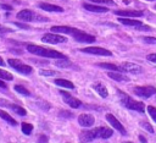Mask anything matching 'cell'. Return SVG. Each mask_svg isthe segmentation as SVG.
Returning a JSON list of instances; mask_svg holds the SVG:
<instances>
[{
  "label": "cell",
  "mask_w": 156,
  "mask_h": 143,
  "mask_svg": "<svg viewBox=\"0 0 156 143\" xmlns=\"http://www.w3.org/2000/svg\"><path fill=\"white\" fill-rule=\"evenodd\" d=\"M60 116H65L66 119H71L73 115H72L71 112H68V111H61V112H60Z\"/></svg>",
  "instance_id": "cell-37"
},
{
  "label": "cell",
  "mask_w": 156,
  "mask_h": 143,
  "mask_svg": "<svg viewBox=\"0 0 156 143\" xmlns=\"http://www.w3.org/2000/svg\"><path fill=\"white\" fill-rule=\"evenodd\" d=\"M27 50L34 55L38 56H43V57H49V59H61L65 57V55L60 51H56L54 49H49V48H44V46H39L35 44H28L27 45Z\"/></svg>",
  "instance_id": "cell-1"
},
{
  "label": "cell",
  "mask_w": 156,
  "mask_h": 143,
  "mask_svg": "<svg viewBox=\"0 0 156 143\" xmlns=\"http://www.w3.org/2000/svg\"><path fill=\"white\" fill-rule=\"evenodd\" d=\"M72 37L79 42V43H94L95 42V37L91 35V34H88L83 31H79V29H76L74 33L72 34Z\"/></svg>",
  "instance_id": "cell-6"
},
{
  "label": "cell",
  "mask_w": 156,
  "mask_h": 143,
  "mask_svg": "<svg viewBox=\"0 0 156 143\" xmlns=\"http://www.w3.org/2000/svg\"><path fill=\"white\" fill-rule=\"evenodd\" d=\"M146 59H147L149 61H151V62H156V54H149V55L146 56Z\"/></svg>",
  "instance_id": "cell-38"
},
{
  "label": "cell",
  "mask_w": 156,
  "mask_h": 143,
  "mask_svg": "<svg viewBox=\"0 0 156 143\" xmlns=\"http://www.w3.org/2000/svg\"><path fill=\"white\" fill-rule=\"evenodd\" d=\"M147 111H149V114H150V116L152 117V120L156 122V108H154V106H147Z\"/></svg>",
  "instance_id": "cell-31"
},
{
  "label": "cell",
  "mask_w": 156,
  "mask_h": 143,
  "mask_svg": "<svg viewBox=\"0 0 156 143\" xmlns=\"http://www.w3.org/2000/svg\"><path fill=\"white\" fill-rule=\"evenodd\" d=\"M121 104L127 108V109H130V110H136L139 112H144L145 111V105L141 103V101H136L134 99H132L128 95H122L121 98Z\"/></svg>",
  "instance_id": "cell-2"
},
{
  "label": "cell",
  "mask_w": 156,
  "mask_h": 143,
  "mask_svg": "<svg viewBox=\"0 0 156 143\" xmlns=\"http://www.w3.org/2000/svg\"><path fill=\"white\" fill-rule=\"evenodd\" d=\"M38 6L41 10L49 11V12H63V9L61 6H57V5H54V4H49V2H40Z\"/></svg>",
  "instance_id": "cell-15"
},
{
  "label": "cell",
  "mask_w": 156,
  "mask_h": 143,
  "mask_svg": "<svg viewBox=\"0 0 156 143\" xmlns=\"http://www.w3.org/2000/svg\"><path fill=\"white\" fill-rule=\"evenodd\" d=\"M41 40L44 43H49V44H58V43H65L67 39L63 35L60 34H55V33H46L41 37Z\"/></svg>",
  "instance_id": "cell-7"
},
{
  "label": "cell",
  "mask_w": 156,
  "mask_h": 143,
  "mask_svg": "<svg viewBox=\"0 0 156 143\" xmlns=\"http://www.w3.org/2000/svg\"><path fill=\"white\" fill-rule=\"evenodd\" d=\"M140 126H141L144 130H147L150 133H154V128L151 127L150 123H147V122H140Z\"/></svg>",
  "instance_id": "cell-34"
},
{
  "label": "cell",
  "mask_w": 156,
  "mask_h": 143,
  "mask_svg": "<svg viewBox=\"0 0 156 143\" xmlns=\"http://www.w3.org/2000/svg\"><path fill=\"white\" fill-rule=\"evenodd\" d=\"M21 126H22V132H23L24 134H30V133H32V131H33V126H32L30 123L23 122Z\"/></svg>",
  "instance_id": "cell-28"
},
{
  "label": "cell",
  "mask_w": 156,
  "mask_h": 143,
  "mask_svg": "<svg viewBox=\"0 0 156 143\" xmlns=\"http://www.w3.org/2000/svg\"><path fill=\"white\" fill-rule=\"evenodd\" d=\"M4 65H5V62H4V60L0 57V66H4Z\"/></svg>",
  "instance_id": "cell-45"
},
{
  "label": "cell",
  "mask_w": 156,
  "mask_h": 143,
  "mask_svg": "<svg viewBox=\"0 0 156 143\" xmlns=\"http://www.w3.org/2000/svg\"><path fill=\"white\" fill-rule=\"evenodd\" d=\"M11 32H13L11 28H9V27H5V26L0 24V35H5V34L11 33Z\"/></svg>",
  "instance_id": "cell-30"
},
{
  "label": "cell",
  "mask_w": 156,
  "mask_h": 143,
  "mask_svg": "<svg viewBox=\"0 0 156 143\" xmlns=\"http://www.w3.org/2000/svg\"><path fill=\"white\" fill-rule=\"evenodd\" d=\"M39 73L41 76H55L56 75V72L55 71H51V70H40Z\"/></svg>",
  "instance_id": "cell-33"
},
{
  "label": "cell",
  "mask_w": 156,
  "mask_h": 143,
  "mask_svg": "<svg viewBox=\"0 0 156 143\" xmlns=\"http://www.w3.org/2000/svg\"><path fill=\"white\" fill-rule=\"evenodd\" d=\"M95 138H98L96 128L89 130V131H83V132L80 133V139H82L83 142H91V141H94Z\"/></svg>",
  "instance_id": "cell-16"
},
{
  "label": "cell",
  "mask_w": 156,
  "mask_h": 143,
  "mask_svg": "<svg viewBox=\"0 0 156 143\" xmlns=\"http://www.w3.org/2000/svg\"><path fill=\"white\" fill-rule=\"evenodd\" d=\"M124 143H132V142H124Z\"/></svg>",
  "instance_id": "cell-46"
},
{
  "label": "cell",
  "mask_w": 156,
  "mask_h": 143,
  "mask_svg": "<svg viewBox=\"0 0 156 143\" xmlns=\"http://www.w3.org/2000/svg\"><path fill=\"white\" fill-rule=\"evenodd\" d=\"M145 43H149V44H156V38L154 37H143L141 38Z\"/></svg>",
  "instance_id": "cell-36"
},
{
  "label": "cell",
  "mask_w": 156,
  "mask_h": 143,
  "mask_svg": "<svg viewBox=\"0 0 156 143\" xmlns=\"http://www.w3.org/2000/svg\"><path fill=\"white\" fill-rule=\"evenodd\" d=\"M82 53H88V54H93V55H102V56H111L112 53L107 49L100 48V46H88V48H83L80 49Z\"/></svg>",
  "instance_id": "cell-8"
},
{
  "label": "cell",
  "mask_w": 156,
  "mask_h": 143,
  "mask_svg": "<svg viewBox=\"0 0 156 143\" xmlns=\"http://www.w3.org/2000/svg\"><path fill=\"white\" fill-rule=\"evenodd\" d=\"M15 90L17 92V93H20V94H22V95H30V93H29V90L27 89V88H24L23 86H20V84H16L15 87Z\"/></svg>",
  "instance_id": "cell-27"
},
{
  "label": "cell",
  "mask_w": 156,
  "mask_h": 143,
  "mask_svg": "<svg viewBox=\"0 0 156 143\" xmlns=\"http://www.w3.org/2000/svg\"><path fill=\"white\" fill-rule=\"evenodd\" d=\"M77 28L73 27H68V26H52L51 27V32H56V33H65V34H73L74 31Z\"/></svg>",
  "instance_id": "cell-17"
},
{
  "label": "cell",
  "mask_w": 156,
  "mask_h": 143,
  "mask_svg": "<svg viewBox=\"0 0 156 143\" xmlns=\"http://www.w3.org/2000/svg\"><path fill=\"white\" fill-rule=\"evenodd\" d=\"M118 21H119L122 24H126V26H133V27H138V26L141 24L140 21H138V20H132V18H128V17H119Z\"/></svg>",
  "instance_id": "cell-21"
},
{
  "label": "cell",
  "mask_w": 156,
  "mask_h": 143,
  "mask_svg": "<svg viewBox=\"0 0 156 143\" xmlns=\"http://www.w3.org/2000/svg\"><path fill=\"white\" fill-rule=\"evenodd\" d=\"M7 62H9V65L12 66L17 72H20V73H22V75H29V73H32V71H33V68H32L29 65H26V64L21 62L18 59H9Z\"/></svg>",
  "instance_id": "cell-4"
},
{
  "label": "cell",
  "mask_w": 156,
  "mask_h": 143,
  "mask_svg": "<svg viewBox=\"0 0 156 143\" xmlns=\"http://www.w3.org/2000/svg\"><path fill=\"white\" fill-rule=\"evenodd\" d=\"M136 29H139V31H150L151 28H150L149 26H143V24H140V26L136 27Z\"/></svg>",
  "instance_id": "cell-41"
},
{
  "label": "cell",
  "mask_w": 156,
  "mask_h": 143,
  "mask_svg": "<svg viewBox=\"0 0 156 143\" xmlns=\"http://www.w3.org/2000/svg\"><path fill=\"white\" fill-rule=\"evenodd\" d=\"M99 67H102V68H106V70H111V71H117V72H122V67L119 66H116L113 64H107V62H101V64H98Z\"/></svg>",
  "instance_id": "cell-23"
},
{
  "label": "cell",
  "mask_w": 156,
  "mask_h": 143,
  "mask_svg": "<svg viewBox=\"0 0 156 143\" xmlns=\"http://www.w3.org/2000/svg\"><path fill=\"white\" fill-rule=\"evenodd\" d=\"M113 13L121 17H141L144 15L143 11H136V10H116Z\"/></svg>",
  "instance_id": "cell-12"
},
{
  "label": "cell",
  "mask_w": 156,
  "mask_h": 143,
  "mask_svg": "<svg viewBox=\"0 0 156 143\" xmlns=\"http://www.w3.org/2000/svg\"><path fill=\"white\" fill-rule=\"evenodd\" d=\"M0 6H1L2 9H5V10H9V11L12 10V6H10V5H4V4H1Z\"/></svg>",
  "instance_id": "cell-42"
},
{
  "label": "cell",
  "mask_w": 156,
  "mask_h": 143,
  "mask_svg": "<svg viewBox=\"0 0 156 143\" xmlns=\"http://www.w3.org/2000/svg\"><path fill=\"white\" fill-rule=\"evenodd\" d=\"M94 117L89 114H82L78 116V123L83 127H90L94 125Z\"/></svg>",
  "instance_id": "cell-14"
},
{
  "label": "cell",
  "mask_w": 156,
  "mask_h": 143,
  "mask_svg": "<svg viewBox=\"0 0 156 143\" xmlns=\"http://www.w3.org/2000/svg\"><path fill=\"white\" fill-rule=\"evenodd\" d=\"M155 9H156V6H155Z\"/></svg>",
  "instance_id": "cell-48"
},
{
  "label": "cell",
  "mask_w": 156,
  "mask_h": 143,
  "mask_svg": "<svg viewBox=\"0 0 156 143\" xmlns=\"http://www.w3.org/2000/svg\"><path fill=\"white\" fill-rule=\"evenodd\" d=\"M93 88H94V90L95 92H98V94L101 97V98H107V95H108V92H107V88L102 84V83H95V84H93Z\"/></svg>",
  "instance_id": "cell-20"
},
{
  "label": "cell",
  "mask_w": 156,
  "mask_h": 143,
  "mask_svg": "<svg viewBox=\"0 0 156 143\" xmlns=\"http://www.w3.org/2000/svg\"><path fill=\"white\" fill-rule=\"evenodd\" d=\"M0 106L10 108L12 111H15L17 115H21V116H26V114H27L24 108H22L20 105H16V104H12V103H9L7 100H4V99H0Z\"/></svg>",
  "instance_id": "cell-10"
},
{
  "label": "cell",
  "mask_w": 156,
  "mask_h": 143,
  "mask_svg": "<svg viewBox=\"0 0 156 143\" xmlns=\"http://www.w3.org/2000/svg\"><path fill=\"white\" fill-rule=\"evenodd\" d=\"M133 93L136 94L138 97H141V98L147 99V98H150L151 95L156 94V88L152 87V86H145V87L138 86V87H134V88H133Z\"/></svg>",
  "instance_id": "cell-5"
},
{
  "label": "cell",
  "mask_w": 156,
  "mask_h": 143,
  "mask_svg": "<svg viewBox=\"0 0 156 143\" xmlns=\"http://www.w3.org/2000/svg\"><path fill=\"white\" fill-rule=\"evenodd\" d=\"M96 132H98V138H104V139L110 138L113 133V131L108 127H98Z\"/></svg>",
  "instance_id": "cell-19"
},
{
  "label": "cell",
  "mask_w": 156,
  "mask_h": 143,
  "mask_svg": "<svg viewBox=\"0 0 156 143\" xmlns=\"http://www.w3.org/2000/svg\"><path fill=\"white\" fill-rule=\"evenodd\" d=\"M0 88H7V86H6V83H5V81H2L1 78H0Z\"/></svg>",
  "instance_id": "cell-43"
},
{
  "label": "cell",
  "mask_w": 156,
  "mask_h": 143,
  "mask_svg": "<svg viewBox=\"0 0 156 143\" xmlns=\"http://www.w3.org/2000/svg\"><path fill=\"white\" fill-rule=\"evenodd\" d=\"M55 84L60 86V87H63V88H68V89H74V84L67 79H62V78H58V79H55Z\"/></svg>",
  "instance_id": "cell-22"
},
{
  "label": "cell",
  "mask_w": 156,
  "mask_h": 143,
  "mask_svg": "<svg viewBox=\"0 0 156 143\" xmlns=\"http://www.w3.org/2000/svg\"><path fill=\"white\" fill-rule=\"evenodd\" d=\"M37 105H38L40 109H43V110H49V109H50V105H49L48 103H45V101H38Z\"/></svg>",
  "instance_id": "cell-35"
},
{
  "label": "cell",
  "mask_w": 156,
  "mask_h": 143,
  "mask_svg": "<svg viewBox=\"0 0 156 143\" xmlns=\"http://www.w3.org/2000/svg\"><path fill=\"white\" fill-rule=\"evenodd\" d=\"M0 117L2 119V120H5L7 123H10V125H12V126H16L17 125V121L13 119V117H11L7 112H5L4 110H0Z\"/></svg>",
  "instance_id": "cell-24"
},
{
  "label": "cell",
  "mask_w": 156,
  "mask_h": 143,
  "mask_svg": "<svg viewBox=\"0 0 156 143\" xmlns=\"http://www.w3.org/2000/svg\"><path fill=\"white\" fill-rule=\"evenodd\" d=\"M108 77H110V78H112V79H115V81H118V82L128 79V78H126L124 76H122L121 73H118L117 71H113V72H108Z\"/></svg>",
  "instance_id": "cell-26"
},
{
  "label": "cell",
  "mask_w": 156,
  "mask_h": 143,
  "mask_svg": "<svg viewBox=\"0 0 156 143\" xmlns=\"http://www.w3.org/2000/svg\"><path fill=\"white\" fill-rule=\"evenodd\" d=\"M0 78L1 79H6V81H12L13 79V76L10 72L5 71V70H0Z\"/></svg>",
  "instance_id": "cell-29"
},
{
  "label": "cell",
  "mask_w": 156,
  "mask_h": 143,
  "mask_svg": "<svg viewBox=\"0 0 156 143\" xmlns=\"http://www.w3.org/2000/svg\"><path fill=\"white\" fill-rule=\"evenodd\" d=\"M91 2H100V4H106V5H111V6H113V5H116V2L113 1V0H90Z\"/></svg>",
  "instance_id": "cell-32"
},
{
  "label": "cell",
  "mask_w": 156,
  "mask_h": 143,
  "mask_svg": "<svg viewBox=\"0 0 156 143\" xmlns=\"http://www.w3.org/2000/svg\"><path fill=\"white\" fill-rule=\"evenodd\" d=\"M38 142H39V143H46V142H48V137L44 136V134H41V136H39Z\"/></svg>",
  "instance_id": "cell-39"
},
{
  "label": "cell",
  "mask_w": 156,
  "mask_h": 143,
  "mask_svg": "<svg viewBox=\"0 0 156 143\" xmlns=\"http://www.w3.org/2000/svg\"><path fill=\"white\" fill-rule=\"evenodd\" d=\"M60 94L62 95V99H63V101L66 103V104H68L71 108H79L80 105H82V103H80V100H78L77 98H74V97H72L71 94H68L67 92H65V90H60Z\"/></svg>",
  "instance_id": "cell-9"
},
{
  "label": "cell",
  "mask_w": 156,
  "mask_h": 143,
  "mask_svg": "<svg viewBox=\"0 0 156 143\" xmlns=\"http://www.w3.org/2000/svg\"><path fill=\"white\" fill-rule=\"evenodd\" d=\"M83 7L90 12H98V13H104L107 12V7L100 6V5H93V4H83Z\"/></svg>",
  "instance_id": "cell-18"
},
{
  "label": "cell",
  "mask_w": 156,
  "mask_h": 143,
  "mask_svg": "<svg viewBox=\"0 0 156 143\" xmlns=\"http://www.w3.org/2000/svg\"><path fill=\"white\" fill-rule=\"evenodd\" d=\"M121 67H122V70H123L124 72H130V73H134V75L143 72L141 66H139V65H136V64H132V62H123V64L121 65Z\"/></svg>",
  "instance_id": "cell-13"
},
{
  "label": "cell",
  "mask_w": 156,
  "mask_h": 143,
  "mask_svg": "<svg viewBox=\"0 0 156 143\" xmlns=\"http://www.w3.org/2000/svg\"><path fill=\"white\" fill-rule=\"evenodd\" d=\"M147 1H154V0H147Z\"/></svg>",
  "instance_id": "cell-47"
},
{
  "label": "cell",
  "mask_w": 156,
  "mask_h": 143,
  "mask_svg": "<svg viewBox=\"0 0 156 143\" xmlns=\"http://www.w3.org/2000/svg\"><path fill=\"white\" fill-rule=\"evenodd\" d=\"M55 65L56 66H58V67H68V66H71L72 64H71V61L65 56V57H61V59H58L56 62H55Z\"/></svg>",
  "instance_id": "cell-25"
},
{
  "label": "cell",
  "mask_w": 156,
  "mask_h": 143,
  "mask_svg": "<svg viewBox=\"0 0 156 143\" xmlns=\"http://www.w3.org/2000/svg\"><path fill=\"white\" fill-rule=\"evenodd\" d=\"M106 120H107V121L111 123V126L115 127L119 133H122V134H127V131H126V128L123 127V125H122V123H121V122H119L112 114H107V115H106Z\"/></svg>",
  "instance_id": "cell-11"
},
{
  "label": "cell",
  "mask_w": 156,
  "mask_h": 143,
  "mask_svg": "<svg viewBox=\"0 0 156 143\" xmlns=\"http://www.w3.org/2000/svg\"><path fill=\"white\" fill-rule=\"evenodd\" d=\"M15 24L20 28H24V29H29V26L28 24H23V23H20V22H15Z\"/></svg>",
  "instance_id": "cell-40"
},
{
  "label": "cell",
  "mask_w": 156,
  "mask_h": 143,
  "mask_svg": "<svg viewBox=\"0 0 156 143\" xmlns=\"http://www.w3.org/2000/svg\"><path fill=\"white\" fill-rule=\"evenodd\" d=\"M139 139H140V142H141V143H146V139H145V137H144V136H139Z\"/></svg>",
  "instance_id": "cell-44"
},
{
  "label": "cell",
  "mask_w": 156,
  "mask_h": 143,
  "mask_svg": "<svg viewBox=\"0 0 156 143\" xmlns=\"http://www.w3.org/2000/svg\"><path fill=\"white\" fill-rule=\"evenodd\" d=\"M17 18L21 20V21H24V22H32V21H48L46 17L35 15L33 11H30V10H28V9L21 10V11L17 13Z\"/></svg>",
  "instance_id": "cell-3"
}]
</instances>
